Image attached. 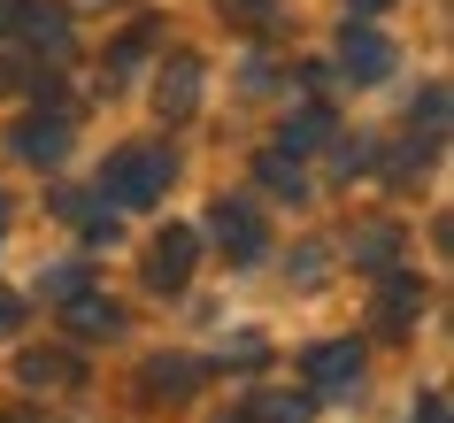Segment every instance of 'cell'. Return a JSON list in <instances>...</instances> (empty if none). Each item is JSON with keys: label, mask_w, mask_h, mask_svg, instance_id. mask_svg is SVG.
<instances>
[{"label": "cell", "mask_w": 454, "mask_h": 423, "mask_svg": "<svg viewBox=\"0 0 454 423\" xmlns=\"http://www.w3.org/2000/svg\"><path fill=\"white\" fill-rule=\"evenodd\" d=\"M177 177L162 146H123L116 162L100 169V200H116V208H146V200H162V185Z\"/></svg>", "instance_id": "1"}, {"label": "cell", "mask_w": 454, "mask_h": 423, "mask_svg": "<svg viewBox=\"0 0 454 423\" xmlns=\"http://www.w3.org/2000/svg\"><path fill=\"white\" fill-rule=\"evenodd\" d=\"M0 39H16V47L62 62V54H70V8H54V0H8V8H0Z\"/></svg>", "instance_id": "2"}, {"label": "cell", "mask_w": 454, "mask_h": 423, "mask_svg": "<svg viewBox=\"0 0 454 423\" xmlns=\"http://www.w3.org/2000/svg\"><path fill=\"white\" fill-rule=\"evenodd\" d=\"M192 262H200V231H192V223H169V231L154 239V255H146V285H154V293H185Z\"/></svg>", "instance_id": "3"}, {"label": "cell", "mask_w": 454, "mask_h": 423, "mask_svg": "<svg viewBox=\"0 0 454 423\" xmlns=\"http://www.w3.org/2000/svg\"><path fill=\"white\" fill-rule=\"evenodd\" d=\"M8 154L31 162V169H62L70 162V116H24L8 131Z\"/></svg>", "instance_id": "4"}, {"label": "cell", "mask_w": 454, "mask_h": 423, "mask_svg": "<svg viewBox=\"0 0 454 423\" xmlns=\"http://www.w3.org/2000/svg\"><path fill=\"white\" fill-rule=\"evenodd\" d=\"M208 93V70H200V54H169L162 70H154V108L162 116H192Z\"/></svg>", "instance_id": "5"}, {"label": "cell", "mask_w": 454, "mask_h": 423, "mask_svg": "<svg viewBox=\"0 0 454 423\" xmlns=\"http://www.w3.org/2000/svg\"><path fill=\"white\" fill-rule=\"evenodd\" d=\"M301 370H309L316 393H355V385H362V347H355V339H324V347L301 354Z\"/></svg>", "instance_id": "6"}, {"label": "cell", "mask_w": 454, "mask_h": 423, "mask_svg": "<svg viewBox=\"0 0 454 423\" xmlns=\"http://www.w3.org/2000/svg\"><path fill=\"white\" fill-rule=\"evenodd\" d=\"M424 316V278H408V270H385V285H378V308H370V324L378 331H408Z\"/></svg>", "instance_id": "7"}, {"label": "cell", "mask_w": 454, "mask_h": 423, "mask_svg": "<svg viewBox=\"0 0 454 423\" xmlns=\"http://www.w3.org/2000/svg\"><path fill=\"white\" fill-rule=\"evenodd\" d=\"M62 324H70L77 339H116V331H123V308L108 301V293H85V285H77L70 301H62Z\"/></svg>", "instance_id": "8"}, {"label": "cell", "mask_w": 454, "mask_h": 423, "mask_svg": "<svg viewBox=\"0 0 454 423\" xmlns=\"http://www.w3.org/2000/svg\"><path fill=\"white\" fill-rule=\"evenodd\" d=\"M208 223H215V247H223L231 262H254V255H262V223H254V208H231V200H215Z\"/></svg>", "instance_id": "9"}, {"label": "cell", "mask_w": 454, "mask_h": 423, "mask_svg": "<svg viewBox=\"0 0 454 423\" xmlns=\"http://www.w3.org/2000/svg\"><path fill=\"white\" fill-rule=\"evenodd\" d=\"M339 70L355 77V85H378V77H393V39H378V31H347Z\"/></svg>", "instance_id": "10"}, {"label": "cell", "mask_w": 454, "mask_h": 423, "mask_svg": "<svg viewBox=\"0 0 454 423\" xmlns=\"http://www.w3.org/2000/svg\"><path fill=\"white\" fill-rule=\"evenodd\" d=\"M200 377H208V370H200V362H185V354H154V362H146V370H139V385H146V393H154V400H192V393H200Z\"/></svg>", "instance_id": "11"}, {"label": "cell", "mask_w": 454, "mask_h": 423, "mask_svg": "<svg viewBox=\"0 0 454 423\" xmlns=\"http://www.w3.org/2000/svg\"><path fill=\"white\" fill-rule=\"evenodd\" d=\"M16 377H24V385H31V393H62V385H77V362H70V354H39V347H31V354H16Z\"/></svg>", "instance_id": "12"}, {"label": "cell", "mask_w": 454, "mask_h": 423, "mask_svg": "<svg viewBox=\"0 0 454 423\" xmlns=\"http://www.w3.org/2000/svg\"><path fill=\"white\" fill-rule=\"evenodd\" d=\"M401 247H408L401 223H370V231H355V270H393Z\"/></svg>", "instance_id": "13"}, {"label": "cell", "mask_w": 454, "mask_h": 423, "mask_svg": "<svg viewBox=\"0 0 454 423\" xmlns=\"http://www.w3.org/2000/svg\"><path fill=\"white\" fill-rule=\"evenodd\" d=\"M254 177H262L278 200H309V177H301V154H286V146H270L262 162H254Z\"/></svg>", "instance_id": "14"}, {"label": "cell", "mask_w": 454, "mask_h": 423, "mask_svg": "<svg viewBox=\"0 0 454 423\" xmlns=\"http://www.w3.org/2000/svg\"><path fill=\"white\" fill-rule=\"evenodd\" d=\"M332 139V108H301V116H286V131H278V146L286 154H309V146Z\"/></svg>", "instance_id": "15"}, {"label": "cell", "mask_w": 454, "mask_h": 423, "mask_svg": "<svg viewBox=\"0 0 454 423\" xmlns=\"http://www.w3.org/2000/svg\"><path fill=\"white\" fill-rule=\"evenodd\" d=\"M316 393H254V423H309Z\"/></svg>", "instance_id": "16"}, {"label": "cell", "mask_w": 454, "mask_h": 423, "mask_svg": "<svg viewBox=\"0 0 454 423\" xmlns=\"http://www.w3.org/2000/svg\"><path fill=\"white\" fill-rule=\"evenodd\" d=\"M378 169V139H339V177H370Z\"/></svg>", "instance_id": "17"}, {"label": "cell", "mask_w": 454, "mask_h": 423, "mask_svg": "<svg viewBox=\"0 0 454 423\" xmlns=\"http://www.w3.org/2000/svg\"><path fill=\"white\" fill-rule=\"evenodd\" d=\"M262 331H239V339H231V347H223V362H239V370H262Z\"/></svg>", "instance_id": "18"}, {"label": "cell", "mask_w": 454, "mask_h": 423, "mask_svg": "<svg viewBox=\"0 0 454 423\" xmlns=\"http://www.w3.org/2000/svg\"><path fill=\"white\" fill-rule=\"evenodd\" d=\"M223 16H231V24H270L278 0H223Z\"/></svg>", "instance_id": "19"}, {"label": "cell", "mask_w": 454, "mask_h": 423, "mask_svg": "<svg viewBox=\"0 0 454 423\" xmlns=\"http://www.w3.org/2000/svg\"><path fill=\"white\" fill-rule=\"evenodd\" d=\"M324 270H332V255H324V247H301V255H293V278H301V285H316Z\"/></svg>", "instance_id": "20"}, {"label": "cell", "mask_w": 454, "mask_h": 423, "mask_svg": "<svg viewBox=\"0 0 454 423\" xmlns=\"http://www.w3.org/2000/svg\"><path fill=\"white\" fill-rule=\"evenodd\" d=\"M77 285H85V270H77V262H54V270H47V293H54V301H70Z\"/></svg>", "instance_id": "21"}, {"label": "cell", "mask_w": 454, "mask_h": 423, "mask_svg": "<svg viewBox=\"0 0 454 423\" xmlns=\"http://www.w3.org/2000/svg\"><path fill=\"white\" fill-rule=\"evenodd\" d=\"M8 331H24V301H16V293H0V339H8Z\"/></svg>", "instance_id": "22"}, {"label": "cell", "mask_w": 454, "mask_h": 423, "mask_svg": "<svg viewBox=\"0 0 454 423\" xmlns=\"http://www.w3.org/2000/svg\"><path fill=\"white\" fill-rule=\"evenodd\" d=\"M408 423H447V400H439V393H424V400H416V416H408Z\"/></svg>", "instance_id": "23"}, {"label": "cell", "mask_w": 454, "mask_h": 423, "mask_svg": "<svg viewBox=\"0 0 454 423\" xmlns=\"http://www.w3.org/2000/svg\"><path fill=\"white\" fill-rule=\"evenodd\" d=\"M347 8H355V16H385V8H393V0H347Z\"/></svg>", "instance_id": "24"}, {"label": "cell", "mask_w": 454, "mask_h": 423, "mask_svg": "<svg viewBox=\"0 0 454 423\" xmlns=\"http://www.w3.org/2000/svg\"><path fill=\"white\" fill-rule=\"evenodd\" d=\"M0 239H8V200H0Z\"/></svg>", "instance_id": "25"}, {"label": "cell", "mask_w": 454, "mask_h": 423, "mask_svg": "<svg viewBox=\"0 0 454 423\" xmlns=\"http://www.w3.org/2000/svg\"><path fill=\"white\" fill-rule=\"evenodd\" d=\"M215 423H239V416H215Z\"/></svg>", "instance_id": "26"}]
</instances>
